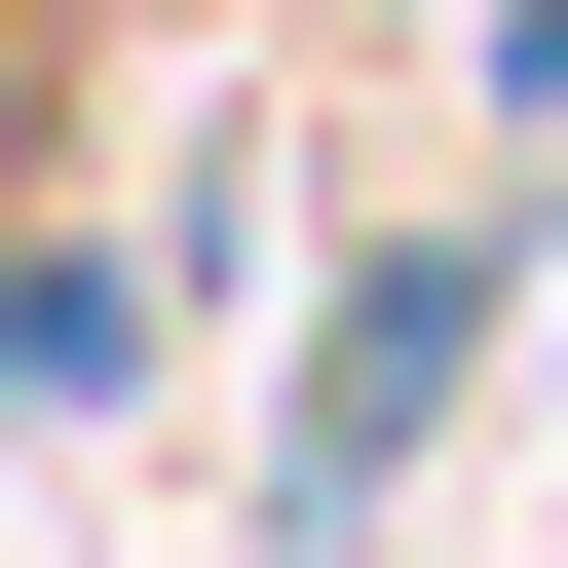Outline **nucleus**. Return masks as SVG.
<instances>
[{
	"mask_svg": "<svg viewBox=\"0 0 568 568\" xmlns=\"http://www.w3.org/2000/svg\"><path fill=\"white\" fill-rule=\"evenodd\" d=\"M493 304H530V227H379V265H342V342H304V417H265V530H379V455L493 379Z\"/></svg>",
	"mask_w": 568,
	"mask_h": 568,
	"instance_id": "1",
	"label": "nucleus"
},
{
	"mask_svg": "<svg viewBox=\"0 0 568 568\" xmlns=\"http://www.w3.org/2000/svg\"><path fill=\"white\" fill-rule=\"evenodd\" d=\"M114 342H152V265H0V417H77Z\"/></svg>",
	"mask_w": 568,
	"mask_h": 568,
	"instance_id": "2",
	"label": "nucleus"
},
{
	"mask_svg": "<svg viewBox=\"0 0 568 568\" xmlns=\"http://www.w3.org/2000/svg\"><path fill=\"white\" fill-rule=\"evenodd\" d=\"M493 114H568V0H493Z\"/></svg>",
	"mask_w": 568,
	"mask_h": 568,
	"instance_id": "3",
	"label": "nucleus"
}]
</instances>
